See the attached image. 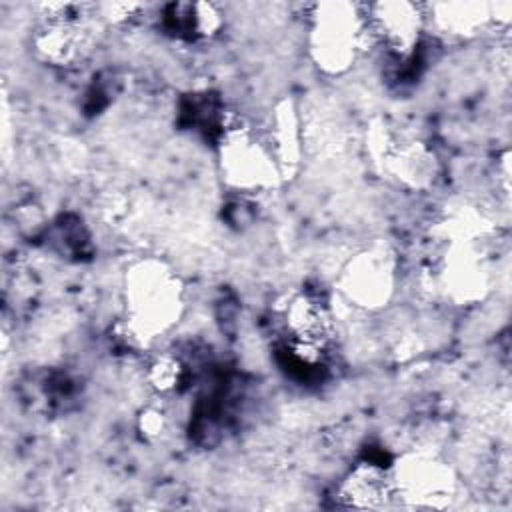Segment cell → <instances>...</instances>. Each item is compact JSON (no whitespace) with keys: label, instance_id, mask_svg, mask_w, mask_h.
I'll use <instances>...</instances> for the list:
<instances>
[{"label":"cell","instance_id":"cell-13","mask_svg":"<svg viewBox=\"0 0 512 512\" xmlns=\"http://www.w3.org/2000/svg\"><path fill=\"white\" fill-rule=\"evenodd\" d=\"M426 20L450 36H474L494 22L492 4L444 2L426 6Z\"/></svg>","mask_w":512,"mask_h":512},{"label":"cell","instance_id":"cell-4","mask_svg":"<svg viewBox=\"0 0 512 512\" xmlns=\"http://www.w3.org/2000/svg\"><path fill=\"white\" fill-rule=\"evenodd\" d=\"M394 502L418 510L448 508L458 494L452 466L432 452H406L390 464Z\"/></svg>","mask_w":512,"mask_h":512},{"label":"cell","instance_id":"cell-14","mask_svg":"<svg viewBox=\"0 0 512 512\" xmlns=\"http://www.w3.org/2000/svg\"><path fill=\"white\" fill-rule=\"evenodd\" d=\"M146 380L156 394L172 396L186 382V366L178 356L170 352H162L154 356L152 362L148 364Z\"/></svg>","mask_w":512,"mask_h":512},{"label":"cell","instance_id":"cell-15","mask_svg":"<svg viewBox=\"0 0 512 512\" xmlns=\"http://www.w3.org/2000/svg\"><path fill=\"white\" fill-rule=\"evenodd\" d=\"M138 428L140 432L150 438V440H156L164 434L166 430V414L154 406L146 408L140 416H138Z\"/></svg>","mask_w":512,"mask_h":512},{"label":"cell","instance_id":"cell-2","mask_svg":"<svg viewBox=\"0 0 512 512\" xmlns=\"http://www.w3.org/2000/svg\"><path fill=\"white\" fill-rule=\"evenodd\" d=\"M368 46H374V40L366 20V4L332 0L312 6L308 50L324 74L348 72Z\"/></svg>","mask_w":512,"mask_h":512},{"label":"cell","instance_id":"cell-7","mask_svg":"<svg viewBox=\"0 0 512 512\" xmlns=\"http://www.w3.org/2000/svg\"><path fill=\"white\" fill-rule=\"evenodd\" d=\"M288 350L302 366L320 364L334 336V320L326 304L310 294H294L282 310Z\"/></svg>","mask_w":512,"mask_h":512},{"label":"cell","instance_id":"cell-10","mask_svg":"<svg viewBox=\"0 0 512 512\" xmlns=\"http://www.w3.org/2000/svg\"><path fill=\"white\" fill-rule=\"evenodd\" d=\"M438 288L458 304L478 300L488 288V274L474 244H452L438 270Z\"/></svg>","mask_w":512,"mask_h":512},{"label":"cell","instance_id":"cell-9","mask_svg":"<svg viewBox=\"0 0 512 512\" xmlns=\"http://www.w3.org/2000/svg\"><path fill=\"white\" fill-rule=\"evenodd\" d=\"M394 502L390 466L376 460L356 462L336 488V504L356 510H380Z\"/></svg>","mask_w":512,"mask_h":512},{"label":"cell","instance_id":"cell-12","mask_svg":"<svg viewBox=\"0 0 512 512\" xmlns=\"http://www.w3.org/2000/svg\"><path fill=\"white\" fill-rule=\"evenodd\" d=\"M382 158L386 168L412 188H424L436 176V158L432 150L418 140L398 142L392 138Z\"/></svg>","mask_w":512,"mask_h":512},{"label":"cell","instance_id":"cell-6","mask_svg":"<svg viewBox=\"0 0 512 512\" xmlns=\"http://www.w3.org/2000/svg\"><path fill=\"white\" fill-rule=\"evenodd\" d=\"M396 286V258L386 246H370L354 254L338 276L344 298L364 310L388 304Z\"/></svg>","mask_w":512,"mask_h":512},{"label":"cell","instance_id":"cell-3","mask_svg":"<svg viewBox=\"0 0 512 512\" xmlns=\"http://www.w3.org/2000/svg\"><path fill=\"white\" fill-rule=\"evenodd\" d=\"M218 166L224 182L240 194L268 192L284 180L264 134L234 118L218 136Z\"/></svg>","mask_w":512,"mask_h":512},{"label":"cell","instance_id":"cell-1","mask_svg":"<svg viewBox=\"0 0 512 512\" xmlns=\"http://www.w3.org/2000/svg\"><path fill=\"white\" fill-rule=\"evenodd\" d=\"M122 294L126 326L138 342L162 336L184 312V284L160 258L146 256L130 264Z\"/></svg>","mask_w":512,"mask_h":512},{"label":"cell","instance_id":"cell-8","mask_svg":"<svg viewBox=\"0 0 512 512\" xmlns=\"http://www.w3.org/2000/svg\"><path fill=\"white\" fill-rule=\"evenodd\" d=\"M366 20L374 46H382L398 58L414 52L428 24L426 6L406 0L368 4Z\"/></svg>","mask_w":512,"mask_h":512},{"label":"cell","instance_id":"cell-11","mask_svg":"<svg viewBox=\"0 0 512 512\" xmlns=\"http://www.w3.org/2000/svg\"><path fill=\"white\" fill-rule=\"evenodd\" d=\"M264 140L282 172V178L292 176L300 166L304 150V128L298 108L292 100H282L274 108Z\"/></svg>","mask_w":512,"mask_h":512},{"label":"cell","instance_id":"cell-5","mask_svg":"<svg viewBox=\"0 0 512 512\" xmlns=\"http://www.w3.org/2000/svg\"><path fill=\"white\" fill-rule=\"evenodd\" d=\"M88 4H40L32 32L34 54L50 66H70L88 50L90 42Z\"/></svg>","mask_w":512,"mask_h":512}]
</instances>
